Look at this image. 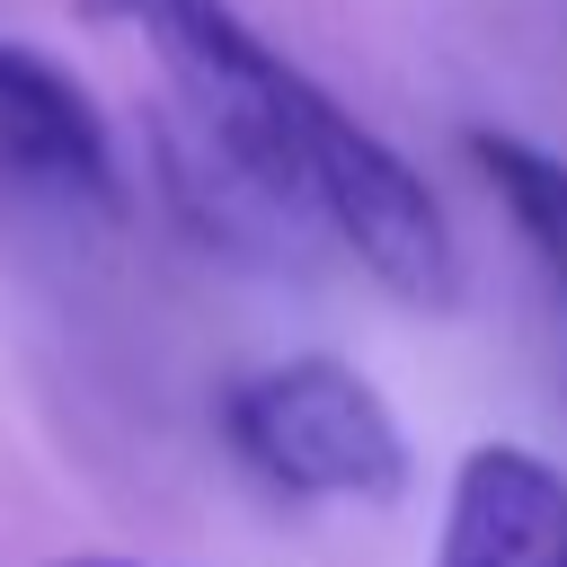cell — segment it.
<instances>
[{"label":"cell","instance_id":"obj_4","mask_svg":"<svg viewBox=\"0 0 567 567\" xmlns=\"http://www.w3.org/2000/svg\"><path fill=\"white\" fill-rule=\"evenodd\" d=\"M434 567H567V478L523 443H478L452 470Z\"/></svg>","mask_w":567,"mask_h":567},{"label":"cell","instance_id":"obj_3","mask_svg":"<svg viewBox=\"0 0 567 567\" xmlns=\"http://www.w3.org/2000/svg\"><path fill=\"white\" fill-rule=\"evenodd\" d=\"M0 204H62V213H124V168L106 142V115L89 89L27 53L0 44Z\"/></svg>","mask_w":567,"mask_h":567},{"label":"cell","instance_id":"obj_5","mask_svg":"<svg viewBox=\"0 0 567 567\" xmlns=\"http://www.w3.org/2000/svg\"><path fill=\"white\" fill-rule=\"evenodd\" d=\"M461 151L496 186V204L514 213V230H523L532 266L549 275V292L567 301V159L540 151V142H523V133H470Z\"/></svg>","mask_w":567,"mask_h":567},{"label":"cell","instance_id":"obj_1","mask_svg":"<svg viewBox=\"0 0 567 567\" xmlns=\"http://www.w3.org/2000/svg\"><path fill=\"white\" fill-rule=\"evenodd\" d=\"M80 9L97 27H124L159 62L230 204L319 221L337 248H354L363 275H381L416 310L461 301V248L425 177L372 124H354L292 53H275L230 0H80Z\"/></svg>","mask_w":567,"mask_h":567},{"label":"cell","instance_id":"obj_2","mask_svg":"<svg viewBox=\"0 0 567 567\" xmlns=\"http://www.w3.org/2000/svg\"><path fill=\"white\" fill-rule=\"evenodd\" d=\"M230 452L275 487L310 505H390L408 487V434L381 408V390L337 354H292L266 372H239L221 390Z\"/></svg>","mask_w":567,"mask_h":567},{"label":"cell","instance_id":"obj_6","mask_svg":"<svg viewBox=\"0 0 567 567\" xmlns=\"http://www.w3.org/2000/svg\"><path fill=\"white\" fill-rule=\"evenodd\" d=\"M53 567H133V558H53Z\"/></svg>","mask_w":567,"mask_h":567}]
</instances>
